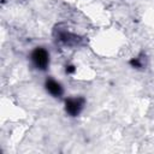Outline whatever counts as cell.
Masks as SVG:
<instances>
[{
  "label": "cell",
  "mask_w": 154,
  "mask_h": 154,
  "mask_svg": "<svg viewBox=\"0 0 154 154\" xmlns=\"http://www.w3.org/2000/svg\"><path fill=\"white\" fill-rule=\"evenodd\" d=\"M30 60L35 69L46 71L49 65V53L43 47H36L30 54Z\"/></svg>",
  "instance_id": "obj_1"
},
{
  "label": "cell",
  "mask_w": 154,
  "mask_h": 154,
  "mask_svg": "<svg viewBox=\"0 0 154 154\" xmlns=\"http://www.w3.org/2000/svg\"><path fill=\"white\" fill-rule=\"evenodd\" d=\"M85 100L82 96L78 97H69L65 100V112L70 117H77L82 112L84 107Z\"/></svg>",
  "instance_id": "obj_2"
},
{
  "label": "cell",
  "mask_w": 154,
  "mask_h": 154,
  "mask_svg": "<svg viewBox=\"0 0 154 154\" xmlns=\"http://www.w3.org/2000/svg\"><path fill=\"white\" fill-rule=\"evenodd\" d=\"M58 40L61 43H64L65 46H69V47L78 46V45L82 43V38H79V36H77L75 34H71L69 31H59Z\"/></svg>",
  "instance_id": "obj_3"
},
{
  "label": "cell",
  "mask_w": 154,
  "mask_h": 154,
  "mask_svg": "<svg viewBox=\"0 0 154 154\" xmlns=\"http://www.w3.org/2000/svg\"><path fill=\"white\" fill-rule=\"evenodd\" d=\"M45 88L48 94H51L53 97H60L64 93V89L60 83L54 81L53 78H47L45 82Z\"/></svg>",
  "instance_id": "obj_4"
},
{
  "label": "cell",
  "mask_w": 154,
  "mask_h": 154,
  "mask_svg": "<svg viewBox=\"0 0 154 154\" xmlns=\"http://www.w3.org/2000/svg\"><path fill=\"white\" fill-rule=\"evenodd\" d=\"M130 65L132 67H136V69H140L143 66V61L141 60V58H135V59H131L130 60Z\"/></svg>",
  "instance_id": "obj_5"
},
{
  "label": "cell",
  "mask_w": 154,
  "mask_h": 154,
  "mask_svg": "<svg viewBox=\"0 0 154 154\" xmlns=\"http://www.w3.org/2000/svg\"><path fill=\"white\" fill-rule=\"evenodd\" d=\"M75 71H76V67L73 65H66V69H65L66 73H73Z\"/></svg>",
  "instance_id": "obj_6"
}]
</instances>
